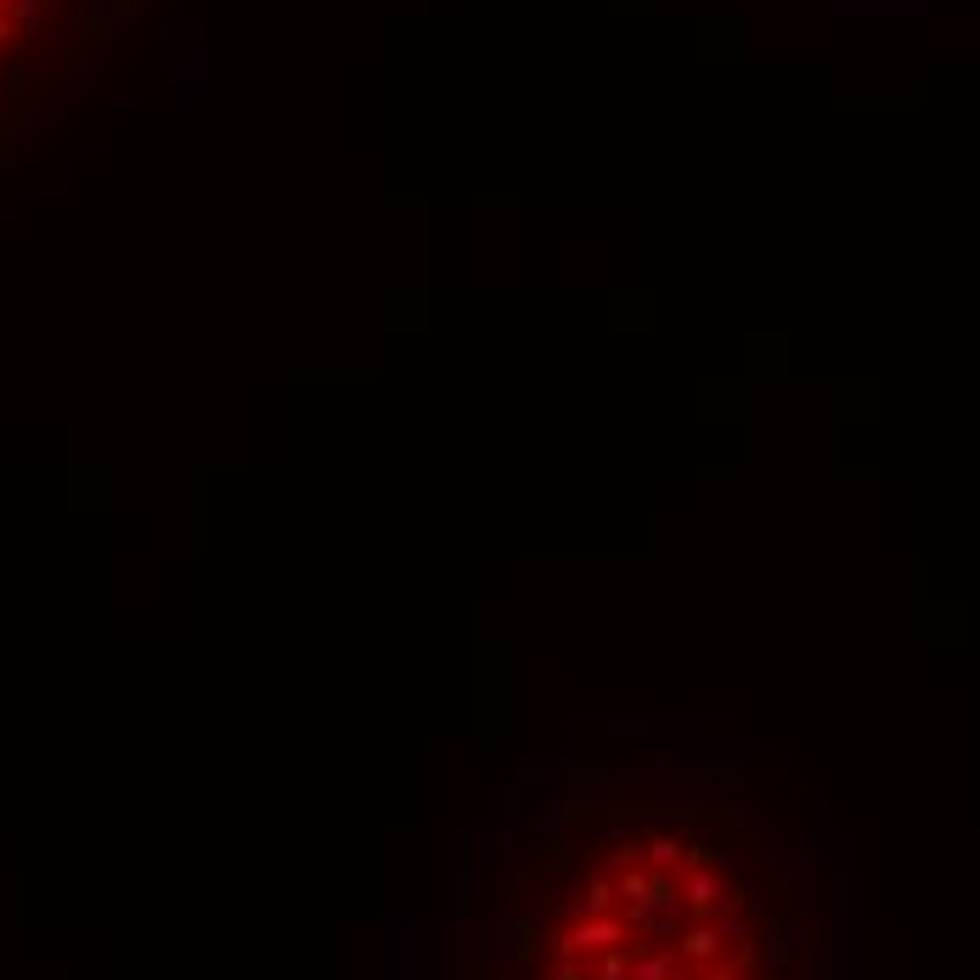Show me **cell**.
Returning <instances> with one entry per match:
<instances>
[{
  "instance_id": "1",
  "label": "cell",
  "mask_w": 980,
  "mask_h": 980,
  "mask_svg": "<svg viewBox=\"0 0 980 980\" xmlns=\"http://www.w3.org/2000/svg\"><path fill=\"white\" fill-rule=\"evenodd\" d=\"M626 941V924L614 912H586V919L569 924V935H552V953L569 958V953H609V946Z\"/></svg>"
},
{
  "instance_id": "2",
  "label": "cell",
  "mask_w": 980,
  "mask_h": 980,
  "mask_svg": "<svg viewBox=\"0 0 980 980\" xmlns=\"http://www.w3.org/2000/svg\"><path fill=\"white\" fill-rule=\"evenodd\" d=\"M676 896H682V907H688V912H699V919H705V912H715V907L727 902V885H722V873H715L710 862H688V868H682Z\"/></svg>"
},
{
  "instance_id": "3",
  "label": "cell",
  "mask_w": 980,
  "mask_h": 980,
  "mask_svg": "<svg viewBox=\"0 0 980 980\" xmlns=\"http://www.w3.org/2000/svg\"><path fill=\"white\" fill-rule=\"evenodd\" d=\"M722 930H715V919H699V924H682V958L694 964H715L722 958Z\"/></svg>"
},
{
  "instance_id": "4",
  "label": "cell",
  "mask_w": 980,
  "mask_h": 980,
  "mask_svg": "<svg viewBox=\"0 0 980 980\" xmlns=\"http://www.w3.org/2000/svg\"><path fill=\"white\" fill-rule=\"evenodd\" d=\"M642 857H648L653 873H676V868H688V845H682L676 834H653V840L642 845Z\"/></svg>"
},
{
  "instance_id": "5",
  "label": "cell",
  "mask_w": 980,
  "mask_h": 980,
  "mask_svg": "<svg viewBox=\"0 0 980 980\" xmlns=\"http://www.w3.org/2000/svg\"><path fill=\"white\" fill-rule=\"evenodd\" d=\"M389 935H395V941L383 946V969H389V980H412V941H406L412 930H406V924H395Z\"/></svg>"
},
{
  "instance_id": "6",
  "label": "cell",
  "mask_w": 980,
  "mask_h": 980,
  "mask_svg": "<svg viewBox=\"0 0 980 980\" xmlns=\"http://www.w3.org/2000/svg\"><path fill=\"white\" fill-rule=\"evenodd\" d=\"M671 953H660V946H648V953H637L632 958V975L626 980H671Z\"/></svg>"
},
{
  "instance_id": "7",
  "label": "cell",
  "mask_w": 980,
  "mask_h": 980,
  "mask_svg": "<svg viewBox=\"0 0 980 980\" xmlns=\"http://www.w3.org/2000/svg\"><path fill=\"white\" fill-rule=\"evenodd\" d=\"M614 896H620V891L609 885V879H592V885H586V912H609Z\"/></svg>"
},
{
  "instance_id": "8",
  "label": "cell",
  "mask_w": 980,
  "mask_h": 980,
  "mask_svg": "<svg viewBox=\"0 0 980 980\" xmlns=\"http://www.w3.org/2000/svg\"><path fill=\"white\" fill-rule=\"evenodd\" d=\"M609 733H614V738H648V733H653V722H637V715H620V722H609Z\"/></svg>"
},
{
  "instance_id": "9",
  "label": "cell",
  "mask_w": 980,
  "mask_h": 980,
  "mask_svg": "<svg viewBox=\"0 0 980 980\" xmlns=\"http://www.w3.org/2000/svg\"><path fill=\"white\" fill-rule=\"evenodd\" d=\"M552 912H559V919H569V924H575V919H586V902H580L575 891H564L559 902H552Z\"/></svg>"
},
{
  "instance_id": "10",
  "label": "cell",
  "mask_w": 980,
  "mask_h": 980,
  "mask_svg": "<svg viewBox=\"0 0 980 980\" xmlns=\"http://www.w3.org/2000/svg\"><path fill=\"white\" fill-rule=\"evenodd\" d=\"M632 975V958H620L614 946H609V958H603V969H598V980H626Z\"/></svg>"
},
{
  "instance_id": "11",
  "label": "cell",
  "mask_w": 980,
  "mask_h": 980,
  "mask_svg": "<svg viewBox=\"0 0 980 980\" xmlns=\"http://www.w3.org/2000/svg\"><path fill=\"white\" fill-rule=\"evenodd\" d=\"M468 891H474V879L456 873V879H451V907H456V912H468Z\"/></svg>"
},
{
  "instance_id": "12",
  "label": "cell",
  "mask_w": 980,
  "mask_h": 980,
  "mask_svg": "<svg viewBox=\"0 0 980 980\" xmlns=\"http://www.w3.org/2000/svg\"><path fill=\"white\" fill-rule=\"evenodd\" d=\"M705 980H738V964H722V969H710Z\"/></svg>"
}]
</instances>
